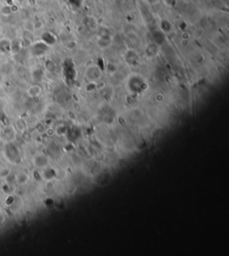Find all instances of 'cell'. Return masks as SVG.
I'll return each mask as SVG.
<instances>
[{
  "label": "cell",
  "instance_id": "cell-3",
  "mask_svg": "<svg viewBox=\"0 0 229 256\" xmlns=\"http://www.w3.org/2000/svg\"><path fill=\"white\" fill-rule=\"evenodd\" d=\"M29 180V176L25 173H21L16 175V181L20 184H26Z\"/></svg>",
  "mask_w": 229,
  "mask_h": 256
},
{
  "label": "cell",
  "instance_id": "cell-5",
  "mask_svg": "<svg viewBox=\"0 0 229 256\" xmlns=\"http://www.w3.org/2000/svg\"><path fill=\"white\" fill-rule=\"evenodd\" d=\"M11 175V170L7 167H4L0 170V178L2 179H6L7 177H9Z\"/></svg>",
  "mask_w": 229,
  "mask_h": 256
},
{
  "label": "cell",
  "instance_id": "cell-6",
  "mask_svg": "<svg viewBox=\"0 0 229 256\" xmlns=\"http://www.w3.org/2000/svg\"><path fill=\"white\" fill-rule=\"evenodd\" d=\"M1 12H2V14H5V15H8V14H12L11 8L10 7H8V6H4V7H2Z\"/></svg>",
  "mask_w": 229,
  "mask_h": 256
},
{
  "label": "cell",
  "instance_id": "cell-4",
  "mask_svg": "<svg viewBox=\"0 0 229 256\" xmlns=\"http://www.w3.org/2000/svg\"><path fill=\"white\" fill-rule=\"evenodd\" d=\"M14 197L13 195L11 194L6 195V197L4 199V203L6 206H11L14 204Z\"/></svg>",
  "mask_w": 229,
  "mask_h": 256
},
{
  "label": "cell",
  "instance_id": "cell-2",
  "mask_svg": "<svg viewBox=\"0 0 229 256\" xmlns=\"http://www.w3.org/2000/svg\"><path fill=\"white\" fill-rule=\"evenodd\" d=\"M41 87L38 86V85L31 86V87L28 89V91H27L29 96H31V97H36V96H38V95L41 93Z\"/></svg>",
  "mask_w": 229,
  "mask_h": 256
},
{
  "label": "cell",
  "instance_id": "cell-1",
  "mask_svg": "<svg viewBox=\"0 0 229 256\" xmlns=\"http://www.w3.org/2000/svg\"><path fill=\"white\" fill-rule=\"evenodd\" d=\"M11 52V41L8 39H1L0 40V53L7 54Z\"/></svg>",
  "mask_w": 229,
  "mask_h": 256
}]
</instances>
